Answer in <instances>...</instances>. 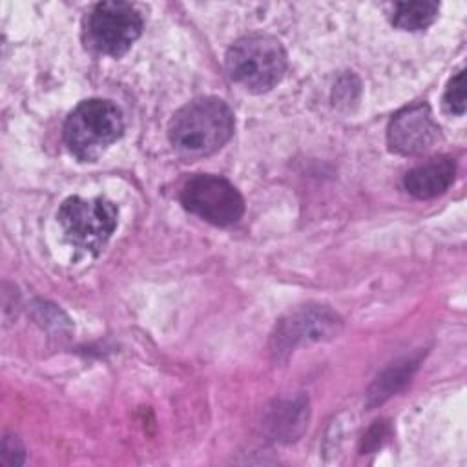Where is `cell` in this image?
<instances>
[{
    "instance_id": "7a4b0ae2",
    "label": "cell",
    "mask_w": 467,
    "mask_h": 467,
    "mask_svg": "<svg viewBox=\"0 0 467 467\" xmlns=\"http://www.w3.org/2000/svg\"><path fill=\"white\" fill-rule=\"evenodd\" d=\"M230 78L250 93H265L281 82L286 53L275 36L252 33L237 38L226 51Z\"/></svg>"
},
{
    "instance_id": "8fae6325",
    "label": "cell",
    "mask_w": 467,
    "mask_h": 467,
    "mask_svg": "<svg viewBox=\"0 0 467 467\" xmlns=\"http://www.w3.org/2000/svg\"><path fill=\"white\" fill-rule=\"evenodd\" d=\"M416 365H418V361L405 359V361L392 365L381 376H378V379L374 381V385L368 390V405L372 407V405L383 403L387 398H390L394 392H398L409 381Z\"/></svg>"
},
{
    "instance_id": "30bf717a",
    "label": "cell",
    "mask_w": 467,
    "mask_h": 467,
    "mask_svg": "<svg viewBox=\"0 0 467 467\" xmlns=\"http://www.w3.org/2000/svg\"><path fill=\"white\" fill-rule=\"evenodd\" d=\"M440 5L429 0L416 2H398L392 9V26L403 31H421L429 27L438 16Z\"/></svg>"
},
{
    "instance_id": "5b68a950",
    "label": "cell",
    "mask_w": 467,
    "mask_h": 467,
    "mask_svg": "<svg viewBox=\"0 0 467 467\" xmlns=\"http://www.w3.org/2000/svg\"><path fill=\"white\" fill-rule=\"evenodd\" d=\"M142 33V16L128 2H99L84 20V42L97 53L120 57Z\"/></svg>"
},
{
    "instance_id": "ba28073f",
    "label": "cell",
    "mask_w": 467,
    "mask_h": 467,
    "mask_svg": "<svg viewBox=\"0 0 467 467\" xmlns=\"http://www.w3.org/2000/svg\"><path fill=\"white\" fill-rule=\"evenodd\" d=\"M440 126L427 102H414L401 108L389 122V148L400 155H420L440 140Z\"/></svg>"
},
{
    "instance_id": "6da1fadb",
    "label": "cell",
    "mask_w": 467,
    "mask_h": 467,
    "mask_svg": "<svg viewBox=\"0 0 467 467\" xmlns=\"http://www.w3.org/2000/svg\"><path fill=\"white\" fill-rule=\"evenodd\" d=\"M235 128L230 106L217 97H199L179 108L168 124V139L186 155H208L223 148Z\"/></svg>"
},
{
    "instance_id": "7c38bea8",
    "label": "cell",
    "mask_w": 467,
    "mask_h": 467,
    "mask_svg": "<svg viewBox=\"0 0 467 467\" xmlns=\"http://www.w3.org/2000/svg\"><path fill=\"white\" fill-rule=\"evenodd\" d=\"M443 106L449 113L463 115L465 113V71L460 69L447 84L443 95Z\"/></svg>"
},
{
    "instance_id": "277c9868",
    "label": "cell",
    "mask_w": 467,
    "mask_h": 467,
    "mask_svg": "<svg viewBox=\"0 0 467 467\" xmlns=\"http://www.w3.org/2000/svg\"><path fill=\"white\" fill-rule=\"evenodd\" d=\"M58 224L71 246L97 255L119 223L117 206L106 197H67L58 212Z\"/></svg>"
},
{
    "instance_id": "8992f818",
    "label": "cell",
    "mask_w": 467,
    "mask_h": 467,
    "mask_svg": "<svg viewBox=\"0 0 467 467\" xmlns=\"http://www.w3.org/2000/svg\"><path fill=\"white\" fill-rule=\"evenodd\" d=\"M179 197L188 212L215 226H230L244 212V201L239 190L224 177L212 173L188 177Z\"/></svg>"
},
{
    "instance_id": "9c48e42d",
    "label": "cell",
    "mask_w": 467,
    "mask_h": 467,
    "mask_svg": "<svg viewBox=\"0 0 467 467\" xmlns=\"http://www.w3.org/2000/svg\"><path fill=\"white\" fill-rule=\"evenodd\" d=\"M454 175L456 162L451 157H436L407 171L403 184L412 197L432 199L449 190Z\"/></svg>"
},
{
    "instance_id": "3957f363",
    "label": "cell",
    "mask_w": 467,
    "mask_h": 467,
    "mask_svg": "<svg viewBox=\"0 0 467 467\" xmlns=\"http://www.w3.org/2000/svg\"><path fill=\"white\" fill-rule=\"evenodd\" d=\"M124 131L120 109L104 99L82 100L66 119L64 140L78 161H95Z\"/></svg>"
},
{
    "instance_id": "52a82bcc",
    "label": "cell",
    "mask_w": 467,
    "mask_h": 467,
    "mask_svg": "<svg viewBox=\"0 0 467 467\" xmlns=\"http://www.w3.org/2000/svg\"><path fill=\"white\" fill-rule=\"evenodd\" d=\"M341 319L336 312L319 305H305L288 312L277 325L272 336V352L275 356L288 354L297 345L319 341L337 334Z\"/></svg>"
}]
</instances>
